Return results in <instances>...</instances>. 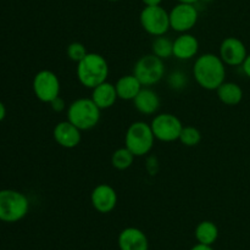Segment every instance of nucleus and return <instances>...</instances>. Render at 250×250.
Returning <instances> with one entry per match:
<instances>
[{"instance_id":"obj_1","label":"nucleus","mask_w":250,"mask_h":250,"mask_svg":"<svg viewBox=\"0 0 250 250\" xmlns=\"http://www.w3.org/2000/svg\"><path fill=\"white\" fill-rule=\"evenodd\" d=\"M198 84L207 90H216L226 80V65L219 55L207 53L198 56L193 66Z\"/></svg>"},{"instance_id":"obj_2","label":"nucleus","mask_w":250,"mask_h":250,"mask_svg":"<svg viewBox=\"0 0 250 250\" xmlns=\"http://www.w3.org/2000/svg\"><path fill=\"white\" fill-rule=\"evenodd\" d=\"M109 76V65L106 59L97 53H88L82 61L77 63V77L81 84L93 89L106 82Z\"/></svg>"},{"instance_id":"obj_3","label":"nucleus","mask_w":250,"mask_h":250,"mask_svg":"<svg viewBox=\"0 0 250 250\" xmlns=\"http://www.w3.org/2000/svg\"><path fill=\"white\" fill-rule=\"evenodd\" d=\"M102 117V110L92 98H80L67 107V120L81 131H89L98 126Z\"/></svg>"},{"instance_id":"obj_4","label":"nucleus","mask_w":250,"mask_h":250,"mask_svg":"<svg viewBox=\"0 0 250 250\" xmlns=\"http://www.w3.org/2000/svg\"><path fill=\"white\" fill-rule=\"evenodd\" d=\"M29 200L22 192L15 189L0 190V221L15 224L26 217Z\"/></svg>"},{"instance_id":"obj_5","label":"nucleus","mask_w":250,"mask_h":250,"mask_svg":"<svg viewBox=\"0 0 250 250\" xmlns=\"http://www.w3.org/2000/svg\"><path fill=\"white\" fill-rule=\"evenodd\" d=\"M155 137L149 124L136 121L128 126L125 136V146L133 153L136 158L146 155L154 146Z\"/></svg>"},{"instance_id":"obj_6","label":"nucleus","mask_w":250,"mask_h":250,"mask_svg":"<svg viewBox=\"0 0 250 250\" xmlns=\"http://www.w3.org/2000/svg\"><path fill=\"white\" fill-rule=\"evenodd\" d=\"M165 71L163 59L151 53L137 60L133 67V75L138 78L143 87H151L163 80Z\"/></svg>"},{"instance_id":"obj_7","label":"nucleus","mask_w":250,"mask_h":250,"mask_svg":"<svg viewBox=\"0 0 250 250\" xmlns=\"http://www.w3.org/2000/svg\"><path fill=\"white\" fill-rule=\"evenodd\" d=\"M141 26L144 31L153 37L165 36L170 26V15L161 5L146 6L139 15Z\"/></svg>"},{"instance_id":"obj_8","label":"nucleus","mask_w":250,"mask_h":250,"mask_svg":"<svg viewBox=\"0 0 250 250\" xmlns=\"http://www.w3.org/2000/svg\"><path fill=\"white\" fill-rule=\"evenodd\" d=\"M33 93L37 99L42 103L50 104L55 98L60 95V80L50 70H42L36 73L32 83Z\"/></svg>"},{"instance_id":"obj_9","label":"nucleus","mask_w":250,"mask_h":250,"mask_svg":"<svg viewBox=\"0 0 250 250\" xmlns=\"http://www.w3.org/2000/svg\"><path fill=\"white\" fill-rule=\"evenodd\" d=\"M155 139L165 143L178 141L183 124L176 115L163 112L156 115L150 124Z\"/></svg>"},{"instance_id":"obj_10","label":"nucleus","mask_w":250,"mask_h":250,"mask_svg":"<svg viewBox=\"0 0 250 250\" xmlns=\"http://www.w3.org/2000/svg\"><path fill=\"white\" fill-rule=\"evenodd\" d=\"M170 15L171 29L178 33H187L197 24L199 19V12L194 4L178 2L168 12Z\"/></svg>"},{"instance_id":"obj_11","label":"nucleus","mask_w":250,"mask_h":250,"mask_svg":"<svg viewBox=\"0 0 250 250\" xmlns=\"http://www.w3.org/2000/svg\"><path fill=\"white\" fill-rule=\"evenodd\" d=\"M219 56L227 66H242L248 56L246 45L236 37H227L220 45Z\"/></svg>"},{"instance_id":"obj_12","label":"nucleus","mask_w":250,"mask_h":250,"mask_svg":"<svg viewBox=\"0 0 250 250\" xmlns=\"http://www.w3.org/2000/svg\"><path fill=\"white\" fill-rule=\"evenodd\" d=\"M93 208L100 214H109L117 205V193L111 186L106 183L98 185L90 194Z\"/></svg>"},{"instance_id":"obj_13","label":"nucleus","mask_w":250,"mask_h":250,"mask_svg":"<svg viewBox=\"0 0 250 250\" xmlns=\"http://www.w3.org/2000/svg\"><path fill=\"white\" fill-rule=\"evenodd\" d=\"M81 129L77 128L75 125L71 124L68 120L61 121L54 127L53 137L54 141L60 146L65 149H73L82 141Z\"/></svg>"},{"instance_id":"obj_14","label":"nucleus","mask_w":250,"mask_h":250,"mask_svg":"<svg viewBox=\"0 0 250 250\" xmlns=\"http://www.w3.org/2000/svg\"><path fill=\"white\" fill-rule=\"evenodd\" d=\"M119 247L121 250H148L149 242L143 231L127 227L119 234Z\"/></svg>"},{"instance_id":"obj_15","label":"nucleus","mask_w":250,"mask_h":250,"mask_svg":"<svg viewBox=\"0 0 250 250\" xmlns=\"http://www.w3.org/2000/svg\"><path fill=\"white\" fill-rule=\"evenodd\" d=\"M199 51V42L193 34L181 33L173 41V56L178 60H190Z\"/></svg>"},{"instance_id":"obj_16","label":"nucleus","mask_w":250,"mask_h":250,"mask_svg":"<svg viewBox=\"0 0 250 250\" xmlns=\"http://www.w3.org/2000/svg\"><path fill=\"white\" fill-rule=\"evenodd\" d=\"M160 104L161 102L158 93L155 90L150 89L149 87L142 88L141 92L133 99V105L137 111L146 115V116L158 112V110L160 109Z\"/></svg>"},{"instance_id":"obj_17","label":"nucleus","mask_w":250,"mask_h":250,"mask_svg":"<svg viewBox=\"0 0 250 250\" xmlns=\"http://www.w3.org/2000/svg\"><path fill=\"white\" fill-rule=\"evenodd\" d=\"M117 99H119V97H117L116 87L107 81L92 89V100L100 110L112 107Z\"/></svg>"},{"instance_id":"obj_18","label":"nucleus","mask_w":250,"mask_h":250,"mask_svg":"<svg viewBox=\"0 0 250 250\" xmlns=\"http://www.w3.org/2000/svg\"><path fill=\"white\" fill-rule=\"evenodd\" d=\"M115 87H116L119 99L132 100V102H133V99L137 97V94L141 92L143 85L139 82L138 78L132 73V75L122 76L121 78H119L116 84H115Z\"/></svg>"},{"instance_id":"obj_19","label":"nucleus","mask_w":250,"mask_h":250,"mask_svg":"<svg viewBox=\"0 0 250 250\" xmlns=\"http://www.w3.org/2000/svg\"><path fill=\"white\" fill-rule=\"evenodd\" d=\"M217 98L220 102L229 106H236L243 99V89L241 85L234 82H226L225 81L216 89Z\"/></svg>"},{"instance_id":"obj_20","label":"nucleus","mask_w":250,"mask_h":250,"mask_svg":"<svg viewBox=\"0 0 250 250\" xmlns=\"http://www.w3.org/2000/svg\"><path fill=\"white\" fill-rule=\"evenodd\" d=\"M194 236L198 243L212 246L219 238V229L212 221H202L195 227Z\"/></svg>"},{"instance_id":"obj_21","label":"nucleus","mask_w":250,"mask_h":250,"mask_svg":"<svg viewBox=\"0 0 250 250\" xmlns=\"http://www.w3.org/2000/svg\"><path fill=\"white\" fill-rule=\"evenodd\" d=\"M134 158L136 156L133 155L129 149H127L126 146L124 148H119L112 153L111 155V165L112 167L116 168L119 171H125L127 168H129L133 164Z\"/></svg>"},{"instance_id":"obj_22","label":"nucleus","mask_w":250,"mask_h":250,"mask_svg":"<svg viewBox=\"0 0 250 250\" xmlns=\"http://www.w3.org/2000/svg\"><path fill=\"white\" fill-rule=\"evenodd\" d=\"M151 53L163 60L171 58L173 56V42L165 36L155 37L151 43Z\"/></svg>"},{"instance_id":"obj_23","label":"nucleus","mask_w":250,"mask_h":250,"mask_svg":"<svg viewBox=\"0 0 250 250\" xmlns=\"http://www.w3.org/2000/svg\"><path fill=\"white\" fill-rule=\"evenodd\" d=\"M178 141L186 146H197L202 142V133L193 126H183Z\"/></svg>"},{"instance_id":"obj_24","label":"nucleus","mask_w":250,"mask_h":250,"mask_svg":"<svg viewBox=\"0 0 250 250\" xmlns=\"http://www.w3.org/2000/svg\"><path fill=\"white\" fill-rule=\"evenodd\" d=\"M66 53H67V56L70 60L75 61V62L78 63L80 61H82L85 56H87L88 50L83 43H80V42H73V43L68 44L67 45Z\"/></svg>"},{"instance_id":"obj_25","label":"nucleus","mask_w":250,"mask_h":250,"mask_svg":"<svg viewBox=\"0 0 250 250\" xmlns=\"http://www.w3.org/2000/svg\"><path fill=\"white\" fill-rule=\"evenodd\" d=\"M168 85L172 89H182V88H185L187 85V77L181 71H175L168 77Z\"/></svg>"},{"instance_id":"obj_26","label":"nucleus","mask_w":250,"mask_h":250,"mask_svg":"<svg viewBox=\"0 0 250 250\" xmlns=\"http://www.w3.org/2000/svg\"><path fill=\"white\" fill-rule=\"evenodd\" d=\"M50 106L55 112H61L66 109V103L65 100L59 95L58 98H55V99L50 103Z\"/></svg>"},{"instance_id":"obj_27","label":"nucleus","mask_w":250,"mask_h":250,"mask_svg":"<svg viewBox=\"0 0 250 250\" xmlns=\"http://www.w3.org/2000/svg\"><path fill=\"white\" fill-rule=\"evenodd\" d=\"M242 67H243V71H244V73H246L247 77L250 78V54H248V56L246 58V60H244Z\"/></svg>"},{"instance_id":"obj_28","label":"nucleus","mask_w":250,"mask_h":250,"mask_svg":"<svg viewBox=\"0 0 250 250\" xmlns=\"http://www.w3.org/2000/svg\"><path fill=\"white\" fill-rule=\"evenodd\" d=\"M146 6H158V5H161L163 0H142Z\"/></svg>"},{"instance_id":"obj_29","label":"nucleus","mask_w":250,"mask_h":250,"mask_svg":"<svg viewBox=\"0 0 250 250\" xmlns=\"http://www.w3.org/2000/svg\"><path fill=\"white\" fill-rule=\"evenodd\" d=\"M190 250H214V249H212L211 246H205V244L198 243L195 244L193 248H190Z\"/></svg>"},{"instance_id":"obj_30","label":"nucleus","mask_w":250,"mask_h":250,"mask_svg":"<svg viewBox=\"0 0 250 250\" xmlns=\"http://www.w3.org/2000/svg\"><path fill=\"white\" fill-rule=\"evenodd\" d=\"M5 116H6V107H5L4 103L0 102V122L5 119Z\"/></svg>"},{"instance_id":"obj_31","label":"nucleus","mask_w":250,"mask_h":250,"mask_svg":"<svg viewBox=\"0 0 250 250\" xmlns=\"http://www.w3.org/2000/svg\"><path fill=\"white\" fill-rule=\"evenodd\" d=\"M178 2H186V4H197L199 0H177Z\"/></svg>"},{"instance_id":"obj_32","label":"nucleus","mask_w":250,"mask_h":250,"mask_svg":"<svg viewBox=\"0 0 250 250\" xmlns=\"http://www.w3.org/2000/svg\"><path fill=\"white\" fill-rule=\"evenodd\" d=\"M107 1H112V2H116V1H120V0H107Z\"/></svg>"}]
</instances>
